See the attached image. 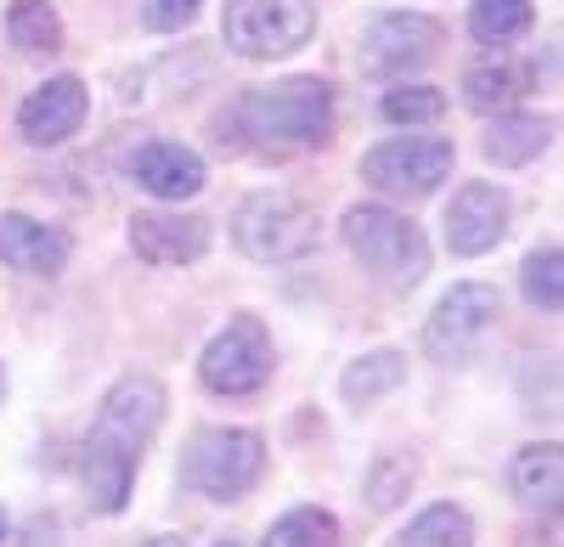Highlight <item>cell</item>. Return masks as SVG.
I'll use <instances>...</instances> for the list:
<instances>
[{"instance_id": "20", "label": "cell", "mask_w": 564, "mask_h": 547, "mask_svg": "<svg viewBox=\"0 0 564 547\" xmlns=\"http://www.w3.org/2000/svg\"><path fill=\"white\" fill-rule=\"evenodd\" d=\"M7 34L23 57H57L63 52V18H57L52 0H12Z\"/></svg>"}, {"instance_id": "5", "label": "cell", "mask_w": 564, "mask_h": 547, "mask_svg": "<svg viewBox=\"0 0 564 547\" xmlns=\"http://www.w3.org/2000/svg\"><path fill=\"white\" fill-rule=\"evenodd\" d=\"M265 474V440L254 429H204L181 458V485L209 503H238Z\"/></svg>"}, {"instance_id": "2", "label": "cell", "mask_w": 564, "mask_h": 547, "mask_svg": "<svg viewBox=\"0 0 564 547\" xmlns=\"http://www.w3.org/2000/svg\"><path fill=\"white\" fill-rule=\"evenodd\" d=\"M159 424H164V384L153 373H124L102 395L97 424L85 435V458H79V480L97 514H119L130 503L135 469L148 458Z\"/></svg>"}, {"instance_id": "26", "label": "cell", "mask_w": 564, "mask_h": 547, "mask_svg": "<svg viewBox=\"0 0 564 547\" xmlns=\"http://www.w3.org/2000/svg\"><path fill=\"white\" fill-rule=\"evenodd\" d=\"M412 480H417V463L406 458V451H384V458L372 463V474H367V503L379 508V514L395 508L401 496L412 491Z\"/></svg>"}, {"instance_id": "8", "label": "cell", "mask_w": 564, "mask_h": 547, "mask_svg": "<svg viewBox=\"0 0 564 547\" xmlns=\"http://www.w3.org/2000/svg\"><path fill=\"white\" fill-rule=\"evenodd\" d=\"M271 368H276V350H271V333L260 316L226 322L198 355V379L215 395H260L271 384Z\"/></svg>"}, {"instance_id": "21", "label": "cell", "mask_w": 564, "mask_h": 547, "mask_svg": "<svg viewBox=\"0 0 564 547\" xmlns=\"http://www.w3.org/2000/svg\"><path fill=\"white\" fill-rule=\"evenodd\" d=\"M468 541H475V519L457 503H430L390 547H468Z\"/></svg>"}, {"instance_id": "11", "label": "cell", "mask_w": 564, "mask_h": 547, "mask_svg": "<svg viewBox=\"0 0 564 547\" xmlns=\"http://www.w3.org/2000/svg\"><path fill=\"white\" fill-rule=\"evenodd\" d=\"M508 238V193L491 180H468L446 209V249L463 260H480Z\"/></svg>"}, {"instance_id": "4", "label": "cell", "mask_w": 564, "mask_h": 547, "mask_svg": "<svg viewBox=\"0 0 564 547\" xmlns=\"http://www.w3.org/2000/svg\"><path fill=\"white\" fill-rule=\"evenodd\" d=\"M316 238H322V220L294 193H254L231 215V243L260 265H294L316 249Z\"/></svg>"}, {"instance_id": "19", "label": "cell", "mask_w": 564, "mask_h": 547, "mask_svg": "<svg viewBox=\"0 0 564 547\" xmlns=\"http://www.w3.org/2000/svg\"><path fill=\"white\" fill-rule=\"evenodd\" d=\"M508 485L520 503H558L564 491V458H558V440H542V446H525L513 451V469H508Z\"/></svg>"}, {"instance_id": "25", "label": "cell", "mask_w": 564, "mask_h": 547, "mask_svg": "<svg viewBox=\"0 0 564 547\" xmlns=\"http://www.w3.org/2000/svg\"><path fill=\"white\" fill-rule=\"evenodd\" d=\"M379 113L390 124H435L446 113V97H441L435 85H395V90H384Z\"/></svg>"}, {"instance_id": "13", "label": "cell", "mask_w": 564, "mask_h": 547, "mask_svg": "<svg viewBox=\"0 0 564 547\" xmlns=\"http://www.w3.org/2000/svg\"><path fill=\"white\" fill-rule=\"evenodd\" d=\"M85 79L74 74H57V79H45L40 90H29V102L18 108V135L29 147H63L68 135L85 124Z\"/></svg>"}, {"instance_id": "7", "label": "cell", "mask_w": 564, "mask_h": 547, "mask_svg": "<svg viewBox=\"0 0 564 547\" xmlns=\"http://www.w3.org/2000/svg\"><path fill=\"white\" fill-rule=\"evenodd\" d=\"M452 164H457V147L446 135H390V142H379L361 158V180L379 187L384 198L417 204L452 175Z\"/></svg>"}, {"instance_id": "16", "label": "cell", "mask_w": 564, "mask_h": 547, "mask_svg": "<svg viewBox=\"0 0 564 547\" xmlns=\"http://www.w3.org/2000/svg\"><path fill=\"white\" fill-rule=\"evenodd\" d=\"M536 74H542V57H531V63H520V57H491V63H480V68L463 74V102L475 108V113H508V108L536 85Z\"/></svg>"}, {"instance_id": "6", "label": "cell", "mask_w": 564, "mask_h": 547, "mask_svg": "<svg viewBox=\"0 0 564 547\" xmlns=\"http://www.w3.org/2000/svg\"><path fill=\"white\" fill-rule=\"evenodd\" d=\"M226 45L249 63L289 57L316 34V7L311 0H226Z\"/></svg>"}, {"instance_id": "30", "label": "cell", "mask_w": 564, "mask_h": 547, "mask_svg": "<svg viewBox=\"0 0 564 547\" xmlns=\"http://www.w3.org/2000/svg\"><path fill=\"white\" fill-rule=\"evenodd\" d=\"M0 536H7V514H0Z\"/></svg>"}, {"instance_id": "18", "label": "cell", "mask_w": 564, "mask_h": 547, "mask_svg": "<svg viewBox=\"0 0 564 547\" xmlns=\"http://www.w3.org/2000/svg\"><path fill=\"white\" fill-rule=\"evenodd\" d=\"M401 384H406V355L401 350H372V355H361V361H350V368H345L339 395H345L350 413H367L372 401L395 395Z\"/></svg>"}, {"instance_id": "23", "label": "cell", "mask_w": 564, "mask_h": 547, "mask_svg": "<svg viewBox=\"0 0 564 547\" xmlns=\"http://www.w3.org/2000/svg\"><path fill=\"white\" fill-rule=\"evenodd\" d=\"M260 547H339V519L327 508H289Z\"/></svg>"}, {"instance_id": "1", "label": "cell", "mask_w": 564, "mask_h": 547, "mask_svg": "<svg viewBox=\"0 0 564 547\" xmlns=\"http://www.w3.org/2000/svg\"><path fill=\"white\" fill-rule=\"evenodd\" d=\"M215 142L226 153L254 158H300L334 142V85L300 74L276 85H249L215 119Z\"/></svg>"}, {"instance_id": "17", "label": "cell", "mask_w": 564, "mask_h": 547, "mask_svg": "<svg viewBox=\"0 0 564 547\" xmlns=\"http://www.w3.org/2000/svg\"><path fill=\"white\" fill-rule=\"evenodd\" d=\"M553 147V119L542 113H497L486 130V158L502 169H520Z\"/></svg>"}, {"instance_id": "14", "label": "cell", "mask_w": 564, "mask_h": 547, "mask_svg": "<svg viewBox=\"0 0 564 547\" xmlns=\"http://www.w3.org/2000/svg\"><path fill=\"white\" fill-rule=\"evenodd\" d=\"M74 260V238L63 226H45L34 215H0V265L23 277H57Z\"/></svg>"}, {"instance_id": "9", "label": "cell", "mask_w": 564, "mask_h": 547, "mask_svg": "<svg viewBox=\"0 0 564 547\" xmlns=\"http://www.w3.org/2000/svg\"><path fill=\"white\" fill-rule=\"evenodd\" d=\"M497 322V288L486 283H457L435 316L430 328H423V350H430V361H441V368H457V361H468L480 350V339L491 333Z\"/></svg>"}, {"instance_id": "15", "label": "cell", "mask_w": 564, "mask_h": 547, "mask_svg": "<svg viewBox=\"0 0 564 547\" xmlns=\"http://www.w3.org/2000/svg\"><path fill=\"white\" fill-rule=\"evenodd\" d=\"M124 169H130V180H135L141 193L170 198V204L198 198V193H204V180H209L204 158H198L193 147H181V142H141V147L130 153Z\"/></svg>"}, {"instance_id": "28", "label": "cell", "mask_w": 564, "mask_h": 547, "mask_svg": "<svg viewBox=\"0 0 564 547\" xmlns=\"http://www.w3.org/2000/svg\"><path fill=\"white\" fill-rule=\"evenodd\" d=\"M153 547H186V541H181V536H159Z\"/></svg>"}, {"instance_id": "3", "label": "cell", "mask_w": 564, "mask_h": 547, "mask_svg": "<svg viewBox=\"0 0 564 547\" xmlns=\"http://www.w3.org/2000/svg\"><path fill=\"white\" fill-rule=\"evenodd\" d=\"M345 243L361 260L367 277L384 283L390 294H412L423 277H430V243H423V232L406 215L384 209V204L345 209Z\"/></svg>"}, {"instance_id": "27", "label": "cell", "mask_w": 564, "mask_h": 547, "mask_svg": "<svg viewBox=\"0 0 564 547\" xmlns=\"http://www.w3.org/2000/svg\"><path fill=\"white\" fill-rule=\"evenodd\" d=\"M204 0H141V23L159 29V34H181L186 23L198 18Z\"/></svg>"}, {"instance_id": "24", "label": "cell", "mask_w": 564, "mask_h": 547, "mask_svg": "<svg viewBox=\"0 0 564 547\" xmlns=\"http://www.w3.org/2000/svg\"><path fill=\"white\" fill-rule=\"evenodd\" d=\"M520 283H525V299L536 305V310H558L564 305V254L547 243V249H536V254H525V265H520Z\"/></svg>"}, {"instance_id": "29", "label": "cell", "mask_w": 564, "mask_h": 547, "mask_svg": "<svg viewBox=\"0 0 564 547\" xmlns=\"http://www.w3.org/2000/svg\"><path fill=\"white\" fill-rule=\"evenodd\" d=\"M0 401H7V368H0Z\"/></svg>"}, {"instance_id": "10", "label": "cell", "mask_w": 564, "mask_h": 547, "mask_svg": "<svg viewBox=\"0 0 564 547\" xmlns=\"http://www.w3.org/2000/svg\"><path fill=\"white\" fill-rule=\"evenodd\" d=\"M441 52V23L423 12H379L361 29V68L367 74H412Z\"/></svg>"}, {"instance_id": "22", "label": "cell", "mask_w": 564, "mask_h": 547, "mask_svg": "<svg viewBox=\"0 0 564 547\" xmlns=\"http://www.w3.org/2000/svg\"><path fill=\"white\" fill-rule=\"evenodd\" d=\"M536 7L531 0H468V34L480 45H508L531 29Z\"/></svg>"}, {"instance_id": "12", "label": "cell", "mask_w": 564, "mask_h": 547, "mask_svg": "<svg viewBox=\"0 0 564 547\" xmlns=\"http://www.w3.org/2000/svg\"><path fill=\"white\" fill-rule=\"evenodd\" d=\"M130 249L148 265H193L209 254V220L181 209H148L130 215Z\"/></svg>"}, {"instance_id": "31", "label": "cell", "mask_w": 564, "mask_h": 547, "mask_svg": "<svg viewBox=\"0 0 564 547\" xmlns=\"http://www.w3.org/2000/svg\"><path fill=\"white\" fill-rule=\"evenodd\" d=\"M226 547H231V541H226Z\"/></svg>"}]
</instances>
